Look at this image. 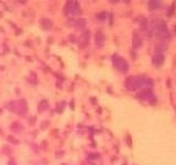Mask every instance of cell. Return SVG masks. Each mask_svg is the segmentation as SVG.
<instances>
[{
    "label": "cell",
    "mask_w": 176,
    "mask_h": 165,
    "mask_svg": "<svg viewBox=\"0 0 176 165\" xmlns=\"http://www.w3.org/2000/svg\"><path fill=\"white\" fill-rule=\"evenodd\" d=\"M7 141H9L10 143H12V144H19V141L12 136H7Z\"/></svg>",
    "instance_id": "obj_13"
},
{
    "label": "cell",
    "mask_w": 176,
    "mask_h": 165,
    "mask_svg": "<svg viewBox=\"0 0 176 165\" xmlns=\"http://www.w3.org/2000/svg\"><path fill=\"white\" fill-rule=\"evenodd\" d=\"M7 109L12 113H16L19 115H24L27 113V103L24 99H20V100H12L7 104Z\"/></svg>",
    "instance_id": "obj_2"
},
{
    "label": "cell",
    "mask_w": 176,
    "mask_h": 165,
    "mask_svg": "<svg viewBox=\"0 0 176 165\" xmlns=\"http://www.w3.org/2000/svg\"><path fill=\"white\" fill-rule=\"evenodd\" d=\"M113 64L120 72L125 73V72L129 71V62L125 60L124 57H121L120 55H114L113 56Z\"/></svg>",
    "instance_id": "obj_3"
},
{
    "label": "cell",
    "mask_w": 176,
    "mask_h": 165,
    "mask_svg": "<svg viewBox=\"0 0 176 165\" xmlns=\"http://www.w3.org/2000/svg\"><path fill=\"white\" fill-rule=\"evenodd\" d=\"M149 6H157V9H158V6H160V1H150Z\"/></svg>",
    "instance_id": "obj_14"
},
{
    "label": "cell",
    "mask_w": 176,
    "mask_h": 165,
    "mask_svg": "<svg viewBox=\"0 0 176 165\" xmlns=\"http://www.w3.org/2000/svg\"><path fill=\"white\" fill-rule=\"evenodd\" d=\"M47 109H48V102L47 100H42L39 103V105H38V111L42 113V111H44Z\"/></svg>",
    "instance_id": "obj_11"
},
{
    "label": "cell",
    "mask_w": 176,
    "mask_h": 165,
    "mask_svg": "<svg viewBox=\"0 0 176 165\" xmlns=\"http://www.w3.org/2000/svg\"><path fill=\"white\" fill-rule=\"evenodd\" d=\"M104 43H105L104 34L102 32H97V34H96V45H97V48H103Z\"/></svg>",
    "instance_id": "obj_6"
},
{
    "label": "cell",
    "mask_w": 176,
    "mask_h": 165,
    "mask_svg": "<svg viewBox=\"0 0 176 165\" xmlns=\"http://www.w3.org/2000/svg\"><path fill=\"white\" fill-rule=\"evenodd\" d=\"M141 45H142V39H141V37L137 34V33H133V48L138 49V48H141Z\"/></svg>",
    "instance_id": "obj_8"
},
{
    "label": "cell",
    "mask_w": 176,
    "mask_h": 165,
    "mask_svg": "<svg viewBox=\"0 0 176 165\" xmlns=\"http://www.w3.org/2000/svg\"><path fill=\"white\" fill-rule=\"evenodd\" d=\"M1 113H3V110H1V109H0V114H1Z\"/></svg>",
    "instance_id": "obj_16"
},
{
    "label": "cell",
    "mask_w": 176,
    "mask_h": 165,
    "mask_svg": "<svg viewBox=\"0 0 176 165\" xmlns=\"http://www.w3.org/2000/svg\"><path fill=\"white\" fill-rule=\"evenodd\" d=\"M88 39H89V32H86V33H83V34L81 36V38H80V43L86 44Z\"/></svg>",
    "instance_id": "obj_12"
},
{
    "label": "cell",
    "mask_w": 176,
    "mask_h": 165,
    "mask_svg": "<svg viewBox=\"0 0 176 165\" xmlns=\"http://www.w3.org/2000/svg\"><path fill=\"white\" fill-rule=\"evenodd\" d=\"M65 12L68 14V15L77 16V15H80V12H81V10H80V5H78L76 1H69V3H66Z\"/></svg>",
    "instance_id": "obj_4"
},
{
    "label": "cell",
    "mask_w": 176,
    "mask_h": 165,
    "mask_svg": "<svg viewBox=\"0 0 176 165\" xmlns=\"http://www.w3.org/2000/svg\"><path fill=\"white\" fill-rule=\"evenodd\" d=\"M9 165H16V163H15V160H14V159H11V160L9 161Z\"/></svg>",
    "instance_id": "obj_15"
},
{
    "label": "cell",
    "mask_w": 176,
    "mask_h": 165,
    "mask_svg": "<svg viewBox=\"0 0 176 165\" xmlns=\"http://www.w3.org/2000/svg\"><path fill=\"white\" fill-rule=\"evenodd\" d=\"M152 80L143 76H131L126 80V88L130 90H146L147 88H152Z\"/></svg>",
    "instance_id": "obj_1"
},
{
    "label": "cell",
    "mask_w": 176,
    "mask_h": 165,
    "mask_svg": "<svg viewBox=\"0 0 176 165\" xmlns=\"http://www.w3.org/2000/svg\"><path fill=\"white\" fill-rule=\"evenodd\" d=\"M163 62H164V55H163V53L157 52L154 54V56H153V64L159 67V66L163 65Z\"/></svg>",
    "instance_id": "obj_5"
},
{
    "label": "cell",
    "mask_w": 176,
    "mask_h": 165,
    "mask_svg": "<svg viewBox=\"0 0 176 165\" xmlns=\"http://www.w3.org/2000/svg\"><path fill=\"white\" fill-rule=\"evenodd\" d=\"M68 23L71 24V26H73V27H76V28H82V27H85V26H86V21H85V20H82V19L70 20V21H68Z\"/></svg>",
    "instance_id": "obj_7"
},
{
    "label": "cell",
    "mask_w": 176,
    "mask_h": 165,
    "mask_svg": "<svg viewBox=\"0 0 176 165\" xmlns=\"http://www.w3.org/2000/svg\"><path fill=\"white\" fill-rule=\"evenodd\" d=\"M10 130L14 131V132H20L23 130V126L21 125L20 122H14L12 125H10Z\"/></svg>",
    "instance_id": "obj_10"
},
{
    "label": "cell",
    "mask_w": 176,
    "mask_h": 165,
    "mask_svg": "<svg viewBox=\"0 0 176 165\" xmlns=\"http://www.w3.org/2000/svg\"><path fill=\"white\" fill-rule=\"evenodd\" d=\"M40 24H42V27L45 28V29H50L53 27V22L48 20V19H42L40 20Z\"/></svg>",
    "instance_id": "obj_9"
},
{
    "label": "cell",
    "mask_w": 176,
    "mask_h": 165,
    "mask_svg": "<svg viewBox=\"0 0 176 165\" xmlns=\"http://www.w3.org/2000/svg\"><path fill=\"white\" fill-rule=\"evenodd\" d=\"M0 132H1V131H0Z\"/></svg>",
    "instance_id": "obj_17"
}]
</instances>
